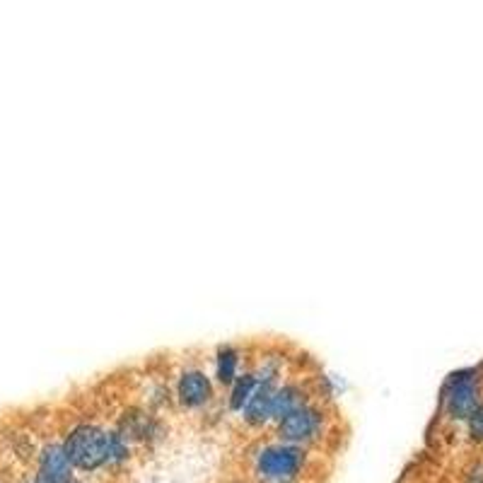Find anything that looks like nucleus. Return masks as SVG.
<instances>
[{
  "label": "nucleus",
  "instance_id": "obj_10",
  "mask_svg": "<svg viewBox=\"0 0 483 483\" xmlns=\"http://www.w3.org/2000/svg\"><path fill=\"white\" fill-rule=\"evenodd\" d=\"M29 483H34V481H29Z\"/></svg>",
  "mask_w": 483,
  "mask_h": 483
},
{
  "label": "nucleus",
  "instance_id": "obj_5",
  "mask_svg": "<svg viewBox=\"0 0 483 483\" xmlns=\"http://www.w3.org/2000/svg\"><path fill=\"white\" fill-rule=\"evenodd\" d=\"M73 464L66 454L63 440H46L37 454L34 483H70Z\"/></svg>",
  "mask_w": 483,
  "mask_h": 483
},
{
  "label": "nucleus",
  "instance_id": "obj_1",
  "mask_svg": "<svg viewBox=\"0 0 483 483\" xmlns=\"http://www.w3.org/2000/svg\"><path fill=\"white\" fill-rule=\"evenodd\" d=\"M109 445H111V428L92 421H80L63 438L68 459L78 471H97L107 467Z\"/></svg>",
  "mask_w": 483,
  "mask_h": 483
},
{
  "label": "nucleus",
  "instance_id": "obj_7",
  "mask_svg": "<svg viewBox=\"0 0 483 483\" xmlns=\"http://www.w3.org/2000/svg\"><path fill=\"white\" fill-rule=\"evenodd\" d=\"M307 401V389L300 382H281L275 387L274 401H271V423L283 421L288 413L302 406Z\"/></svg>",
  "mask_w": 483,
  "mask_h": 483
},
{
  "label": "nucleus",
  "instance_id": "obj_11",
  "mask_svg": "<svg viewBox=\"0 0 483 483\" xmlns=\"http://www.w3.org/2000/svg\"><path fill=\"white\" fill-rule=\"evenodd\" d=\"M0 483H3V481H0Z\"/></svg>",
  "mask_w": 483,
  "mask_h": 483
},
{
  "label": "nucleus",
  "instance_id": "obj_2",
  "mask_svg": "<svg viewBox=\"0 0 483 483\" xmlns=\"http://www.w3.org/2000/svg\"><path fill=\"white\" fill-rule=\"evenodd\" d=\"M305 467V450L288 442L264 445L257 454V471L271 483H291L300 476Z\"/></svg>",
  "mask_w": 483,
  "mask_h": 483
},
{
  "label": "nucleus",
  "instance_id": "obj_9",
  "mask_svg": "<svg viewBox=\"0 0 483 483\" xmlns=\"http://www.w3.org/2000/svg\"><path fill=\"white\" fill-rule=\"evenodd\" d=\"M469 421V435L474 438V440H483V404L471 411V416L467 418Z\"/></svg>",
  "mask_w": 483,
  "mask_h": 483
},
{
  "label": "nucleus",
  "instance_id": "obj_3",
  "mask_svg": "<svg viewBox=\"0 0 483 483\" xmlns=\"http://www.w3.org/2000/svg\"><path fill=\"white\" fill-rule=\"evenodd\" d=\"M326 425L324 408L317 406L315 401H305L302 406H298L292 413L275 423V435L278 440L288 442V445H298L305 447L309 442H315L322 438Z\"/></svg>",
  "mask_w": 483,
  "mask_h": 483
},
{
  "label": "nucleus",
  "instance_id": "obj_8",
  "mask_svg": "<svg viewBox=\"0 0 483 483\" xmlns=\"http://www.w3.org/2000/svg\"><path fill=\"white\" fill-rule=\"evenodd\" d=\"M242 372V353L233 346H225V348H220L216 358V377L220 384H230L237 380V375Z\"/></svg>",
  "mask_w": 483,
  "mask_h": 483
},
{
  "label": "nucleus",
  "instance_id": "obj_4",
  "mask_svg": "<svg viewBox=\"0 0 483 483\" xmlns=\"http://www.w3.org/2000/svg\"><path fill=\"white\" fill-rule=\"evenodd\" d=\"M176 404L186 411H199L213 401V380L203 367L189 365L176 375L175 382Z\"/></svg>",
  "mask_w": 483,
  "mask_h": 483
},
{
  "label": "nucleus",
  "instance_id": "obj_6",
  "mask_svg": "<svg viewBox=\"0 0 483 483\" xmlns=\"http://www.w3.org/2000/svg\"><path fill=\"white\" fill-rule=\"evenodd\" d=\"M479 406V387L471 375H459L452 380L450 389H447V413L452 418H469L471 411Z\"/></svg>",
  "mask_w": 483,
  "mask_h": 483
}]
</instances>
